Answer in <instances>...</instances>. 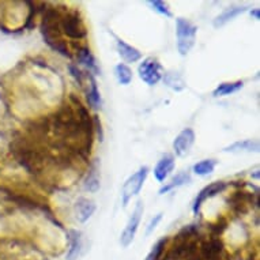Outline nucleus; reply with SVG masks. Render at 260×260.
I'll use <instances>...</instances> for the list:
<instances>
[{
	"label": "nucleus",
	"instance_id": "nucleus-5",
	"mask_svg": "<svg viewBox=\"0 0 260 260\" xmlns=\"http://www.w3.org/2000/svg\"><path fill=\"white\" fill-rule=\"evenodd\" d=\"M138 74L142 81L149 86L157 85L164 77V69L155 57H147L139 64Z\"/></svg>",
	"mask_w": 260,
	"mask_h": 260
},
{
	"label": "nucleus",
	"instance_id": "nucleus-25",
	"mask_svg": "<svg viewBox=\"0 0 260 260\" xmlns=\"http://www.w3.org/2000/svg\"><path fill=\"white\" fill-rule=\"evenodd\" d=\"M93 123H94V127L97 129V133H99V138H100V142L104 141V133H103V127H101V120L97 115L93 117Z\"/></svg>",
	"mask_w": 260,
	"mask_h": 260
},
{
	"label": "nucleus",
	"instance_id": "nucleus-1",
	"mask_svg": "<svg viewBox=\"0 0 260 260\" xmlns=\"http://www.w3.org/2000/svg\"><path fill=\"white\" fill-rule=\"evenodd\" d=\"M64 10L59 7H49L45 5L44 9L43 19H41V35L44 37V41L49 45L55 52H59L60 55L66 56V57H71V51H70L69 45L63 39V33L60 29V18L63 14Z\"/></svg>",
	"mask_w": 260,
	"mask_h": 260
},
{
	"label": "nucleus",
	"instance_id": "nucleus-22",
	"mask_svg": "<svg viewBox=\"0 0 260 260\" xmlns=\"http://www.w3.org/2000/svg\"><path fill=\"white\" fill-rule=\"evenodd\" d=\"M69 70L70 74H71V77L77 81V83L81 86V89H85L86 82H87V74L83 73L78 66L75 64H69Z\"/></svg>",
	"mask_w": 260,
	"mask_h": 260
},
{
	"label": "nucleus",
	"instance_id": "nucleus-19",
	"mask_svg": "<svg viewBox=\"0 0 260 260\" xmlns=\"http://www.w3.org/2000/svg\"><path fill=\"white\" fill-rule=\"evenodd\" d=\"M115 75L120 85L127 86L133 82V71H131V69L128 67L127 64H117L115 67Z\"/></svg>",
	"mask_w": 260,
	"mask_h": 260
},
{
	"label": "nucleus",
	"instance_id": "nucleus-11",
	"mask_svg": "<svg viewBox=\"0 0 260 260\" xmlns=\"http://www.w3.org/2000/svg\"><path fill=\"white\" fill-rule=\"evenodd\" d=\"M116 49L119 52V55L121 56V59L127 63H137L142 59V53L138 51L137 48L124 43L123 40L117 39V37H116Z\"/></svg>",
	"mask_w": 260,
	"mask_h": 260
},
{
	"label": "nucleus",
	"instance_id": "nucleus-24",
	"mask_svg": "<svg viewBox=\"0 0 260 260\" xmlns=\"http://www.w3.org/2000/svg\"><path fill=\"white\" fill-rule=\"evenodd\" d=\"M161 219H162V213H158L157 215H155V217H154L153 219L150 221L149 226H147V229H146V236H150L151 233H153L154 229L157 228V225L159 223V221H161Z\"/></svg>",
	"mask_w": 260,
	"mask_h": 260
},
{
	"label": "nucleus",
	"instance_id": "nucleus-12",
	"mask_svg": "<svg viewBox=\"0 0 260 260\" xmlns=\"http://www.w3.org/2000/svg\"><path fill=\"white\" fill-rule=\"evenodd\" d=\"M173 169H175V158L172 155H165L158 161L157 167L154 168V177L159 183H164L168 179V176L173 172Z\"/></svg>",
	"mask_w": 260,
	"mask_h": 260
},
{
	"label": "nucleus",
	"instance_id": "nucleus-26",
	"mask_svg": "<svg viewBox=\"0 0 260 260\" xmlns=\"http://www.w3.org/2000/svg\"><path fill=\"white\" fill-rule=\"evenodd\" d=\"M251 15L253 18H255L256 21H257V19H260V13H259V9H253L251 11Z\"/></svg>",
	"mask_w": 260,
	"mask_h": 260
},
{
	"label": "nucleus",
	"instance_id": "nucleus-18",
	"mask_svg": "<svg viewBox=\"0 0 260 260\" xmlns=\"http://www.w3.org/2000/svg\"><path fill=\"white\" fill-rule=\"evenodd\" d=\"M82 247L81 232L71 231L70 232V251H69V260H75L79 256Z\"/></svg>",
	"mask_w": 260,
	"mask_h": 260
},
{
	"label": "nucleus",
	"instance_id": "nucleus-10",
	"mask_svg": "<svg viewBox=\"0 0 260 260\" xmlns=\"http://www.w3.org/2000/svg\"><path fill=\"white\" fill-rule=\"evenodd\" d=\"M77 59L79 61V64H82L83 67L87 69L90 74L93 75H99L101 71H100L99 66H97V60L94 57V55L91 53L87 47H79L77 49Z\"/></svg>",
	"mask_w": 260,
	"mask_h": 260
},
{
	"label": "nucleus",
	"instance_id": "nucleus-14",
	"mask_svg": "<svg viewBox=\"0 0 260 260\" xmlns=\"http://www.w3.org/2000/svg\"><path fill=\"white\" fill-rule=\"evenodd\" d=\"M248 10V7H241V6H237V7H228V9L223 10V13H221L215 19H214V27H222L225 26L228 22L233 21L235 18H237L239 15L244 14Z\"/></svg>",
	"mask_w": 260,
	"mask_h": 260
},
{
	"label": "nucleus",
	"instance_id": "nucleus-15",
	"mask_svg": "<svg viewBox=\"0 0 260 260\" xmlns=\"http://www.w3.org/2000/svg\"><path fill=\"white\" fill-rule=\"evenodd\" d=\"M83 187H85L86 191L93 192V193L100 189V171L97 159L90 165L89 173H87V177H86Z\"/></svg>",
	"mask_w": 260,
	"mask_h": 260
},
{
	"label": "nucleus",
	"instance_id": "nucleus-6",
	"mask_svg": "<svg viewBox=\"0 0 260 260\" xmlns=\"http://www.w3.org/2000/svg\"><path fill=\"white\" fill-rule=\"evenodd\" d=\"M143 202L139 201L137 203V207L134 210V213L131 214V217L128 219L127 225L124 228L123 233L120 236V244L123 248H128L131 245V243L135 239V235H137L138 228H139V223H141L142 215H143Z\"/></svg>",
	"mask_w": 260,
	"mask_h": 260
},
{
	"label": "nucleus",
	"instance_id": "nucleus-7",
	"mask_svg": "<svg viewBox=\"0 0 260 260\" xmlns=\"http://www.w3.org/2000/svg\"><path fill=\"white\" fill-rule=\"evenodd\" d=\"M226 188H228V184H226L225 181H214V183L206 185V187L198 193L197 199L193 202V206H192L193 214L198 215V214L201 213L202 205H203L207 199L214 198L215 195H218V193H221V192L225 191Z\"/></svg>",
	"mask_w": 260,
	"mask_h": 260
},
{
	"label": "nucleus",
	"instance_id": "nucleus-2",
	"mask_svg": "<svg viewBox=\"0 0 260 260\" xmlns=\"http://www.w3.org/2000/svg\"><path fill=\"white\" fill-rule=\"evenodd\" d=\"M60 29L63 36H67L71 40H83L87 37V27L78 10H64L60 18Z\"/></svg>",
	"mask_w": 260,
	"mask_h": 260
},
{
	"label": "nucleus",
	"instance_id": "nucleus-8",
	"mask_svg": "<svg viewBox=\"0 0 260 260\" xmlns=\"http://www.w3.org/2000/svg\"><path fill=\"white\" fill-rule=\"evenodd\" d=\"M195 142V133L192 128H185L181 133L176 137L175 142H173V149H175L176 155L179 157H184L189 153L192 145Z\"/></svg>",
	"mask_w": 260,
	"mask_h": 260
},
{
	"label": "nucleus",
	"instance_id": "nucleus-9",
	"mask_svg": "<svg viewBox=\"0 0 260 260\" xmlns=\"http://www.w3.org/2000/svg\"><path fill=\"white\" fill-rule=\"evenodd\" d=\"M83 90H85L86 99H87L90 107L93 109L101 108V94H100L99 86H97V82H95L93 74L87 73V83H86Z\"/></svg>",
	"mask_w": 260,
	"mask_h": 260
},
{
	"label": "nucleus",
	"instance_id": "nucleus-21",
	"mask_svg": "<svg viewBox=\"0 0 260 260\" xmlns=\"http://www.w3.org/2000/svg\"><path fill=\"white\" fill-rule=\"evenodd\" d=\"M215 167H217L215 159H203V161L198 162L197 165H193L192 171L198 176H207L210 173H213Z\"/></svg>",
	"mask_w": 260,
	"mask_h": 260
},
{
	"label": "nucleus",
	"instance_id": "nucleus-4",
	"mask_svg": "<svg viewBox=\"0 0 260 260\" xmlns=\"http://www.w3.org/2000/svg\"><path fill=\"white\" fill-rule=\"evenodd\" d=\"M147 175H149V168L142 167L139 171L135 172L133 176H129L125 180V183L121 188V203H123L124 207H127L129 201L139 193L143 184H145Z\"/></svg>",
	"mask_w": 260,
	"mask_h": 260
},
{
	"label": "nucleus",
	"instance_id": "nucleus-3",
	"mask_svg": "<svg viewBox=\"0 0 260 260\" xmlns=\"http://www.w3.org/2000/svg\"><path fill=\"white\" fill-rule=\"evenodd\" d=\"M198 27L193 23L184 19V18H177L176 19V36H177V49L180 55L187 56L192 47L195 45L197 40Z\"/></svg>",
	"mask_w": 260,
	"mask_h": 260
},
{
	"label": "nucleus",
	"instance_id": "nucleus-20",
	"mask_svg": "<svg viewBox=\"0 0 260 260\" xmlns=\"http://www.w3.org/2000/svg\"><path fill=\"white\" fill-rule=\"evenodd\" d=\"M189 180H191L189 173H188V172H181V173H179L176 177H173V179L171 180V183H168L167 185H164V187L159 189V195H164V193H167V192L172 191V189H175V188L181 187V185H184L185 183H188Z\"/></svg>",
	"mask_w": 260,
	"mask_h": 260
},
{
	"label": "nucleus",
	"instance_id": "nucleus-16",
	"mask_svg": "<svg viewBox=\"0 0 260 260\" xmlns=\"http://www.w3.org/2000/svg\"><path fill=\"white\" fill-rule=\"evenodd\" d=\"M225 153H252V151H259V143L253 139H247V141L235 142L233 145L228 146L223 149Z\"/></svg>",
	"mask_w": 260,
	"mask_h": 260
},
{
	"label": "nucleus",
	"instance_id": "nucleus-23",
	"mask_svg": "<svg viewBox=\"0 0 260 260\" xmlns=\"http://www.w3.org/2000/svg\"><path fill=\"white\" fill-rule=\"evenodd\" d=\"M147 5H149L150 7L155 11V13L161 14V15H164V17H168V18L172 17L169 6H168L165 2H161V0H150V2H147Z\"/></svg>",
	"mask_w": 260,
	"mask_h": 260
},
{
	"label": "nucleus",
	"instance_id": "nucleus-17",
	"mask_svg": "<svg viewBox=\"0 0 260 260\" xmlns=\"http://www.w3.org/2000/svg\"><path fill=\"white\" fill-rule=\"evenodd\" d=\"M244 82L237 81V82H225L218 86L217 89L213 91L214 97H225V95H231V94L239 91L243 89Z\"/></svg>",
	"mask_w": 260,
	"mask_h": 260
},
{
	"label": "nucleus",
	"instance_id": "nucleus-13",
	"mask_svg": "<svg viewBox=\"0 0 260 260\" xmlns=\"http://www.w3.org/2000/svg\"><path fill=\"white\" fill-rule=\"evenodd\" d=\"M75 213H77V218L79 222H86L89 221L90 217L93 215L94 211H95V203L90 199H86V198H79L77 202H75Z\"/></svg>",
	"mask_w": 260,
	"mask_h": 260
}]
</instances>
